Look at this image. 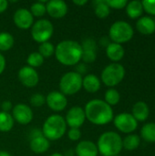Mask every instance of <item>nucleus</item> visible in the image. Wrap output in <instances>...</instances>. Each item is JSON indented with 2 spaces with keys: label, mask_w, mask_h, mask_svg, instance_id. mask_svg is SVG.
Masks as SVG:
<instances>
[{
  "label": "nucleus",
  "mask_w": 155,
  "mask_h": 156,
  "mask_svg": "<svg viewBox=\"0 0 155 156\" xmlns=\"http://www.w3.org/2000/svg\"><path fill=\"white\" fill-rule=\"evenodd\" d=\"M14 119L8 112H0V132L7 133L11 131L14 126Z\"/></svg>",
  "instance_id": "393cba45"
},
{
  "label": "nucleus",
  "mask_w": 155,
  "mask_h": 156,
  "mask_svg": "<svg viewBox=\"0 0 155 156\" xmlns=\"http://www.w3.org/2000/svg\"><path fill=\"white\" fill-rule=\"evenodd\" d=\"M0 107H1V109H2V112H8V113H9V112L13 109L12 103H11V101H3V102L1 103Z\"/></svg>",
  "instance_id": "e433bc0d"
},
{
  "label": "nucleus",
  "mask_w": 155,
  "mask_h": 156,
  "mask_svg": "<svg viewBox=\"0 0 155 156\" xmlns=\"http://www.w3.org/2000/svg\"><path fill=\"white\" fill-rule=\"evenodd\" d=\"M116 156H119V155H116Z\"/></svg>",
  "instance_id": "37998d69"
},
{
  "label": "nucleus",
  "mask_w": 155,
  "mask_h": 156,
  "mask_svg": "<svg viewBox=\"0 0 155 156\" xmlns=\"http://www.w3.org/2000/svg\"><path fill=\"white\" fill-rule=\"evenodd\" d=\"M67 123L65 119L58 114L50 115L45 121L42 127V133L48 141L59 140L66 133Z\"/></svg>",
  "instance_id": "20e7f679"
},
{
  "label": "nucleus",
  "mask_w": 155,
  "mask_h": 156,
  "mask_svg": "<svg viewBox=\"0 0 155 156\" xmlns=\"http://www.w3.org/2000/svg\"><path fill=\"white\" fill-rule=\"evenodd\" d=\"M150 114V110L148 105L143 101H138L133 105L132 108V116L138 122H143L147 120Z\"/></svg>",
  "instance_id": "412c9836"
},
{
  "label": "nucleus",
  "mask_w": 155,
  "mask_h": 156,
  "mask_svg": "<svg viewBox=\"0 0 155 156\" xmlns=\"http://www.w3.org/2000/svg\"><path fill=\"white\" fill-rule=\"evenodd\" d=\"M7 6H8V2L6 0H0V13L5 12Z\"/></svg>",
  "instance_id": "58836bf2"
},
{
  "label": "nucleus",
  "mask_w": 155,
  "mask_h": 156,
  "mask_svg": "<svg viewBox=\"0 0 155 156\" xmlns=\"http://www.w3.org/2000/svg\"><path fill=\"white\" fill-rule=\"evenodd\" d=\"M121 100V95L120 93L114 90V89H109L106 92H105V102L107 104H109L110 106H113L119 103Z\"/></svg>",
  "instance_id": "c85d7f7f"
},
{
  "label": "nucleus",
  "mask_w": 155,
  "mask_h": 156,
  "mask_svg": "<svg viewBox=\"0 0 155 156\" xmlns=\"http://www.w3.org/2000/svg\"><path fill=\"white\" fill-rule=\"evenodd\" d=\"M82 88L90 93H95L100 89V80L97 76L88 74L82 80Z\"/></svg>",
  "instance_id": "6ab92c4d"
},
{
  "label": "nucleus",
  "mask_w": 155,
  "mask_h": 156,
  "mask_svg": "<svg viewBox=\"0 0 155 156\" xmlns=\"http://www.w3.org/2000/svg\"><path fill=\"white\" fill-rule=\"evenodd\" d=\"M97 148L101 155H119L122 149V140L118 133L114 132H107L100 136Z\"/></svg>",
  "instance_id": "7ed1b4c3"
},
{
  "label": "nucleus",
  "mask_w": 155,
  "mask_h": 156,
  "mask_svg": "<svg viewBox=\"0 0 155 156\" xmlns=\"http://www.w3.org/2000/svg\"><path fill=\"white\" fill-rule=\"evenodd\" d=\"M86 119L96 125H105L113 120V111L111 106L104 101L94 99L90 101L84 109Z\"/></svg>",
  "instance_id": "f257e3e1"
},
{
  "label": "nucleus",
  "mask_w": 155,
  "mask_h": 156,
  "mask_svg": "<svg viewBox=\"0 0 155 156\" xmlns=\"http://www.w3.org/2000/svg\"><path fill=\"white\" fill-rule=\"evenodd\" d=\"M13 20L15 25L20 29H28L34 24V16L26 8L17 9L13 16Z\"/></svg>",
  "instance_id": "2eb2a0df"
},
{
  "label": "nucleus",
  "mask_w": 155,
  "mask_h": 156,
  "mask_svg": "<svg viewBox=\"0 0 155 156\" xmlns=\"http://www.w3.org/2000/svg\"><path fill=\"white\" fill-rule=\"evenodd\" d=\"M30 104L34 107H41L46 102V98L41 93H35L29 99Z\"/></svg>",
  "instance_id": "473e14b6"
},
{
  "label": "nucleus",
  "mask_w": 155,
  "mask_h": 156,
  "mask_svg": "<svg viewBox=\"0 0 155 156\" xmlns=\"http://www.w3.org/2000/svg\"><path fill=\"white\" fill-rule=\"evenodd\" d=\"M86 120L84 109L79 106H74L67 112L65 121L70 128H80Z\"/></svg>",
  "instance_id": "9d476101"
},
{
  "label": "nucleus",
  "mask_w": 155,
  "mask_h": 156,
  "mask_svg": "<svg viewBox=\"0 0 155 156\" xmlns=\"http://www.w3.org/2000/svg\"><path fill=\"white\" fill-rule=\"evenodd\" d=\"M38 53L44 58H49L51 57L53 54H55V47L53 46L52 43L50 42H44V43H41L39 45V48H38Z\"/></svg>",
  "instance_id": "7c9ffc66"
},
{
  "label": "nucleus",
  "mask_w": 155,
  "mask_h": 156,
  "mask_svg": "<svg viewBox=\"0 0 155 156\" xmlns=\"http://www.w3.org/2000/svg\"><path fill=\"white\" fill-rule=\"evenodd\" d=\"M137 30L143 35H151L155 31L154 20L149 16L141 17L136 23Z\"/></svg>",
  "instance_id": "aec40b11"
},
{
  "label": "nucleus",
  "mask_w": 155,
  "mask_h": 156,
  "mask_svg": "<svg viewBox=\"0 0 155 156\" xmlns=\"http://www.w3.org/2000/svg\"><path fill=\"white\" fill-rule=\"evenodd\" d=\"M54 33V27L48 19H39L35 22L31 28V36L37 43L48 42Z\"/></svg>",
  "instance_id": "6e6552de"
},
{
  "label": "nucleus",
  "mask_w": 155,
  "mask_h": 156,
  "mask_svg": "<svg viewBox=\"0 0 155 156\" xmlns=\"http://www.w3.org/2000/svg\"><path fill=\"white\" fill-rule=\"evenodd\" d=\"M81 45L82 56L81 59L85 63H92L96 60L97 58V44L91 38L85 39Z\"/></svg>",
  "instance_id": "f3484780"
},
{
  "label": "nucleus",
  "mask_w": 155,
  "mask_h": 156,
  "mask_svg": "<svg viewBox=\"0 0 155 156\" xmlns=\"http://www.w3.org/2000/svg\"><path fill=\"white\" fill-rule=\"evenodd\" d=\"M142 138L148 143H155V123L149 122L143 125L141 130Z\"/></svg>",
  "instance_id": "a878e982"
},
{
  "label": "nucleus",
  "mask_w": 155,
  "mask_h": 156,
  "mask_svg": "<svg viewBox=\"0 0 155 156\" xmlns=\"http://www.w3.org/2000/svg\"><path fill=\"white\" fill-rule=\"evenodd\" d=\"M12 117L14 121L20 124L26 125L33 120V112L29 106L26 104H16L12 109Z\"/></svg>",
  "instance_id": "ddd939ff"
},
{
  "label": "nucleus",
  "mask_w": 155,
  "mask_h": 156,
  "mask_svg": "<svg viewBox=\"0 0 155 156\" xmlns=\"http://www.w3.org/2000/svg\"><path fill=\"white\" fill-rule=\"evenodd\" d=\"M68 136L70 141H79L81 137V132L79 128H70L68 133Z\"/></svg>",
  "instance_id": "c9c22d12"
},
{
  "label": "nucleus",
  "mask_w": 155,
  "mask_h": 156,
  "mask_svg": "<svg viewBox=\"0 0 155 156\" xmlns=\"http://www.w3.org/2000/svg\"><path fill=\"white\" fill-rule=\"evenodd\" d=\"M47 13L53 18L64 17L68 13V5L62 0H51L46 4Z\"/></svg>",
  "instance_id": "dca6fc26"
},
{
  "label": "nucleus",
  "mask_w": 155,
  "mask_h": 156,
  "mask_svg": "<svg viewBox=\"0 0 155 156\" xmlns=\"http://www.w3.org/2000/svg\"><path fill=\"white\" fill-rule=\"evenodd\" d=\"M5 57L0 53V75L5 70Z\"/></svg>",
  "instance_id": "4c0bfd02"
},
{
  "label": "nucleus",
  "mask_w": 155,
  "mask_h": 156,
  "mask_svg": "<svg viewBox=\"0 0 155 156\" xmlns=\"http://www.w3.org/2000/svg\"><path fill=\"white\" fill-rule=\"evenodd\" d=\"M30 13L32 14L33 16H37V17L43 16L47 13L46 5L43 2L34 3L30 7Z\"/></svg>",
  "instance_id": "2f4dec72"
},
{
  "label": "nucleus",
  "mask_w": 155,
  "mask_h": 156,
  "mask_svg": "<svg viewBox=\"0 0 155 156\" xmlns=\"http://www.w3.org/2000/svg\"><path fill=\"white\" fill-rule=\"evenodd\" d=\"M29 147L35 154H43L49 148V141L43 135L41 131L36 130L31 133Z\"/></svg>",
  "instance_id": "f8f14e48"
},
{
  "label": "nucleus",
  "mask_w": 155,
  "mask_h": 156,
  "mask_svg": "<svg viewBox=\"0 0 155 156\" xmlns=\"http://www.w3.org/2000/svg\"><path fill=\"white\" fill-rule=\"evenodd\" d=\"M0 156H11L9 153L5 152V151H0Z\"/></svg>",
  "instance_id": "a19ab883"
},
{
  "label": "nucleus",
  "mask_w": 155,
  "mask_h": 156,
  "mask_svg": "<svg viewBox=\"0 0 155 156\" xmlns=\"http://www.w3.org/2000/svg\"><path fill=\"white\" fill-rule=\"evenodd\" d=\"M27 65L33 69L42 66L44 63V58L38 52H32L28 55L26 59Z\"/></svg>",
  "instance_id": "c756f323"
},
{
  "label": "nucleus",
  "mask_w": 155,
  "mask_h": 156,
  "mask_svg": "<svg viewBox=\"0 0 155 156\" xmlns=\"http://www.w3.org/2000/svg\"><path fill=\"white\" fill-rule=\"evenodd\" d=\"M109 36L113 43H125L132 38L133 29L132 26L125 21H116L111 25Z\"/></svg>",
  "instance_id": "423d86ee"
},
{
  "label": "nucleus",
  "mask_w": 155,
  "mask_h": 156,
  "mask_svg": "<svg viewBox=\"0 0 155 156\" xmlns=\"http://www.w3.org/2000/svg\"><path fill=\"white\" fill-rule=\"evenodd\" d=\"M57 60L65 66H75L81 60V45L74 40H63L55 48Z\"/></svg>",
  "instance_id": "f03ea898"
},
{
  "label": "nucleus",
  "mask_w": 155,
  "mask_h": 156,
  "mask_svg": "<svg viewBox=\"0 0 155 156\" xmlns=\"http://www.w3.org/2000/svg\"><path fill=\"white\" fill-rule=\"evenodd\" d=\"M46 103L52 111L62 112L68 105V100L60 91H51L46 97Z\"/></svg>",
  "instance_id": "4468645a"
},
{
  "label": "nucleus",
  "mask_w": 155,
  "mask_h": 156,
  "mask_svg": "<svg viewBox=\"0 0 155 156\" xmlns=\"http://www.w3.org/2000/svg\"><path fill=\"white\" fill-rule=\"evenodd\" d=\"M0 105H1V103H0Z\"/></svg>",
  "instance_id": "c03bdc74"
},
{
  "label": "nucleus",
  "mask_w": 155,
  "mask_h": 156,
  "mask_svg": "<svg viewBox=\"0 0 155 156\" xmlns=\"http://www.w3.org/2000/svg\"><path fill=\"white\" fill-rule=\"evenodd\" d=\"M125 76V69L119 63L108 65L101 72V80L108 87H114L121 83Z\"/></svg>",
  "instance_id": "0eeeda50"
},
{
  "label": "nucleus",
  "mask_w": 155,
  "mask_h": 156,
  "mask_svg": "<svg viewBox=\"0 0 155 156\" xmlns=\"http://www.w3.org/2000/svg\"><path fill=\"white\" fill-rule=\"evenodd\" d=\"M141 144V139L136 134H130L125 137L122 141V148H125L128 151H133L139 147Z\"/></svg>",
  "instance_id": "bb28decb"
},
{
  "label": "nucleus",
  "mask_w": 155,
  "mask_h": 156,
  "mask_svg": "<svg viewBox=\"0 0 155 156\" xmlns=\"http://www.w3.org/2000/svg\"><path fill=\"white\" fill-rule=\"evenodd\" d=\"M77 156H97L99 154L97 145L90 141H81L75 149Z\"/></svg>",
  "instance_id": "a211bd4d"
},
{
  "label": "nucleus",
  "mask_w": 155,
  "mask_h": 156,
  "mask_svg": "<svg viewBox=\"0 0 155 156\" xmlns=\"http://www.w3.org/2000/svg\"><path fill=\"white\" fill-rule=\"evenodd\" d=\"M106 54L111 60L114 62H118L124 56V48L121 44L112 42L110 43L109 46L106 48Z\"/></svg>",
  "instance_id": "4be33fe9"
},
{
  "label": "nucleus",
  "mask_w": 155,
  "mask_h": 156,
  "mask_svg": "<svg viewBox=\"0 0 155 156\" xmlns=\"http://www.w3.org/2000/svg\"><path fill=\"white\" fill-rule=\"evenodd\" d=\"M106 3L110 8L111 7L114 9H122L126 7L128 4L126 0H106Z\"/></svg>",
  "instance_id": "72a5a7b5"
},
{
  "label": "nucleus",
  "mask_w": 155,
  "mask_h": 156,
  "mask_svg": "<svg viewBox=\"0 0 155 156\" xmlns=\"http://www.w3.org/2000/svg\"><path fill=\"white\" fill-rule=\"evenodd\" d=\"M95 15L99 18H105L110 15L111 8L106 3V0H96L93 2Z\"/></svg>",
  "instance_id": "b1692460"
},
{
  "label": "nucleus",
  "mask_w": 155,
  "mask_h": 156,
  "mask_svg": "<svg viewBox=\"0 0 155 156\" xmlns=\"http://www.w3.org/2000/svg\"><path fill=\"white\" fill-rule=\"evenodd\" d=\"M143 9L150 15L155 16V1L152 0H144L142 2Z\"/></svg>",
  "instance_id": "f704fd0d"
},
{
  "label": "nucleus",
  "mask_w": 155,
  "mask_h": 156,
  "mask_svg": "<svg viewBox=\"0 0 155 156\" xmlns=\"http://www.w3.org/2000/svg\"><path fill=\"white\" fill-rule=\"evenodd\" d=\"M114 125L119 131L124 133H130L136 130L138 122L132 114L123 112L114 118Z\"/></svg>",
  "instance_id": "1a4fd4ad"
},
{
  "label": "nucleus",
  "mask_w": 155,
  "mask_h": 156,
  "mask_svg": "<svg viewBox=\"0 0 155 156\" xmlns=\"http://www.w3.org/2000/svg\"><path fill=\"white\" fill-rule=\"evenodd\" d=\"M88 3L87 0H73V4L79 5V6H82L84 5H86Z\"/></svg>",
  "instance_id": "ea45409f"
},
{
  "label": "nucleus",
  "mask_w": 155,
  "mask_h": 156,
  "mask_svg": "<svg viewBox=\"0 0 155 156\" xmlns=\"http://www.w3.org/2000/svg\"><path fill=\"white\" fill-rule=\"evenodd\" d=\"M82 76L76 71L64 74L59 80L60 92L66 95H74L82 88Z\"/></svg>",
  "instance_id": "39448f33"
},
{
  "label": "nucleus",
  "mask_w": 155,
  "mask_h": 156,
  "mask_svg": "<svg viewBox=\"0 0 155 156\" xmlns=\"http://www.w3.org/2000/svg\"><path fill=\"white\" fill-rule=\"evenodd\" d=\"M14 37L7 32L0 33V51H7L14 45Z\"/></svg>",
  "instance_id": "cd10ccee"
},
{
  "label": "nucleus",
  "mask_w": 155,
  "mask_h": 156,
  "mask_svg": "<svg viewBox=\"0 0 155 156\" xmlns=\"http://www.w3.org/2000/svg\"><path fill=\"white\" fill-rule=\"evenodd\" d=\"M143 7L142 2L140 1L137 0L132 1L128 3L126 5V13L128 16L132 19L140 17L143 15Z\"/></svg>",
  "instance_id": "5701e85b"
},
{
  "label": "nucleus",
  "mask_w": 155,
  "mask_h": 156,
  "mask_svg": "<svg viewBox=\"0 0 155 156\" xmlns=\"http://www.w3.org/2000/svg\"><path fill=\"white\" fill-rule=\"evenodd\" d=\"M50 156H63V155H62V154H58V153H55V154H51Z\"/></svg>",
  "instance_id": "79ce46f5"
},
{
  "label": "nucleus",
  "mask_w": 155,
  "mask_h": 156,
  "mask_svg": "<svg viewBox=\"0 0 155 156\" xmlns=\"http://www.w3.org/2000/svg\"><path fill=\"white\" fill-rule=\"evenodd\" d=\"M18 80L25 87L33 88L37 85L39 77L35 69L29 66H25L18 71Z\"/></svg>",
  "instance_id": "9b49d317"
}]
</instances>
